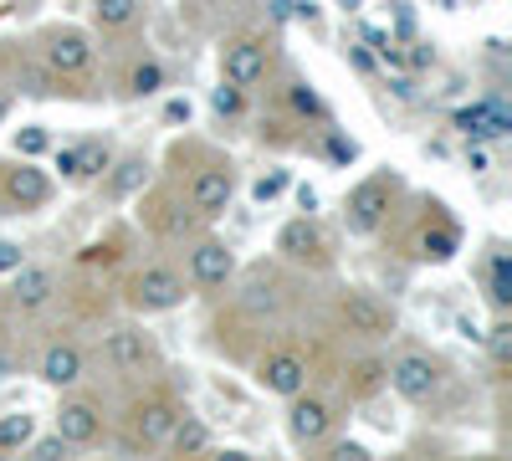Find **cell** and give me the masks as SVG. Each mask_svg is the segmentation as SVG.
Masks as SVG:
<instances>
[{
    "instance_id": "cell-34",
    "label": "cell",
    "mask_w": 512,
    "mask_h": 461,
    "mask_svg": "<svg viewBox=\"0 0 512 461\" xmlns=\"http://www.w3.org/2000/svg\"><path fill=\"white\" fill-rule=\"evenodd\" d=\"M328 446V441H323ZM328 461H369V446H359V441H333L328 446Z\"/></svg>"
},
{
    "instance_id": "cell-28",
    "label": "cell",
    "mask_w": 512,
    "mask_h": 461,
    "mask_svg": "<svg viewBox=\"0 0 512 461\" xmlns=\"http://www.w3.org/2000/svg\"><path fill=\"white\" fill-rule=\"evenodd\" d=\"M31 436H36V415H26V410H11V415H0V456L21 451V446H26Z\"/></svg>"
},
{
    "instance_id": "cell-11",
    "label": "cell",
    "mask_w": 512,
    "mask_h": 461,
    "mask_svg": "<svg viewBox=\"0 0 512 461\" xmlns=\"http://www.w3.org/2000/svg\"><path fill=\"white\" fill-rule=\"evenodd\" d=\"M103 364H108L113 374H149V369H159V344H154V333L139 328V323L108 328V339H103Z\"/></svg>"
},
{
    "instance_id": "cell-20",
    "label": "cell",
    "mask_w": 512,
    "mask_h": 461,
    "mask_svg": "<svg viewBox=\"0 0 512 461\" xmlns=\"http://www.w3.org/2000/svg\"><path fill=\"white\" fill-rule=\"evenodd\" d=\"M456 129L472 139V144H492V139H507V134H512V113H507V103L492 93V98H482V103H472V108H456Z\"/></svg>"
},
{
    "instance_id": "cell-18",
    "label": "cell",
    "mask_w": 512,
    "mask_h": 461,
    "mask_svg": "<svg viewBox=\"0 0 512 461\" xmlns=\"http://www.w3.org/2000/svg\"><path fill=\"white\" fill-rule=\"evenodd\" d=\"M62 441H72L77 451L82 446H98L103 441V431H108V421H103V405L98 400H88V395H72V400H62L57 405V426H52Z\"/></svg>"
},
{
    "instance_id": "cell-26",
    "label": "cell",
    "mask_w": 512,
    "mask_h": 461,
    "mask_svg": "<svg viewBox=\"0 0 512 461\" xmlns=\"http://www.w3.org/2000/svg\"><path fill=\"white\" fill-rule=\"evenodd\" d=\"M282 93H287V108H292L297 118H303V123H328V118H333V113H328V103L318 98V88H313V82H303V77H292Z\"/></svg>"
},
{
    "instance_id": "cell-5",
    "label": "cell",
    "mask_w": 512,
    "mask_h": 461,
    "mask_svg": "<svg viewBox=\"0 0 512 461\" xmlns=\"http://www.w3.org/2000/svg\"><path fill=\"white\" fill-rule=\"evenodd\" d=\"M333 318H338V328H344L349 339H369V344L390 339V333L400 328L395 308L384 298H374L369 287H344V292H338V298H333Z\"/></svg>"
},
{
    "instance_id": "cell-30",
    "label": "cell",
    "mask_w": 512,
    "mask_h": 461,
    "mask_svg": "<svg viewBox=\"0 0 512 461\" xmlns=\"http://www.w3.org/2000/svg\"><path fill=\"white\" fill-rule=\"evenodd\" d=\"M82 267H118L123 262V236H108V241H93V246H82Z\"/></svg>"
},
{
    "instance_id": "cell-10",
    "label": "cell",
    "mask_w": 512,
    "mask_h": 461,
    "mask_svg": "<svg viewBox=\"0 0 512 461\" xmlns=\"http://www.w3.org/2000/svg\"><path fill=\"white\" fill-rule=\"evenodd\" d=\"M93 57H98V47H93L88 31H77V26L41 31V62H47L52 77H88Z\"/></svg>"
},
{
    "instance_id": "cell-12",
    "label": "cell",
    "mask_w": 512,
    "mask_h": 461,
    "mask_svg": "<svg viewBox=\"0 0 512 461\" xmlns=\"http://www.w3.org/2000/svg\"><path fill=\"white\" fill-rule=\"evenodd\" d=\"M308 380H313V364L292 344H277V349H267L262 359H256V385H262L267 395H277V400H292L297 390H308Z\"/></svg>"
},
{
    "instance_id": "cell-7",
    "label": "cell",
    "mask_w": 512,
    "mask_h": 461,
    "mask_svg": "<svg viewBox=\"0 0 512 461\" xmlns=\"http://www.w3.org/2000/svg\"><path fill=\"white\" fill-rule=\"evenodd\" d=\"M185 200L195 205L200 221H221L231 211V200H236V164L221 159V154H205L200 170L185 185Z\"/></svg>"
},
{
    "instance_id": "cell-37",
    "label": "cell",
    "mask_w": 512,
    "mask_h": 461,
    "mask_svg": "<svg viewBox=\"0 0 512 461\" xmlns=\"http://www.w3.org/2000/svg\"><path fill=\"white\" fill-rule=\"evenodd\" d=\"M6 374H16V354H11V349H0V380H6Z\"/></svg>"
},
{
    "instance_id": "cell-36",
    "label": "cell",
    "mask_w": 512,
    "mask_h": 461,
    "mask_svg": "<svg viewBox=\"0 0 512 461\" xmlns=\"http://www.w3.org/2000/svg\"><path fill=\"white\" fill-rule=\"evenodd\" d=\"M323 129H328V123H323ZM328 154H333V159H354V154H359V144H354V139H344V134H333V129H328Z\"/></svg>"
},
{
    "instance_id": "cell-8",
    "label": "cell",
    "mask_w": 512,
    "mask_h": 461,
    "mask_svg": "<svg viewBox=\"0 0 512 461\" xmlns=\"http://www.w3.org/2000/svg\"><path fill=\"white\" fill-rule=\"evenodd\" d=\"M185 282H190L195 292H226V287L236 282V251H231L221 236L200 231V236L190 241V251H185Z\"/></svg>"
},
{
    "instance_id": "cell-9",
    "label": "cell",
    "mask_w": 512,
    "mask_h": 461,
    "mask_svg": "<svg viewBox=\"0 0 512 461\" xmlns=\"http://www.w3.org/2000/svg\"><path fill=\"white\" fill-rule=\"evenodd\" d=\"M221 77L236 88H262L272 77V41L267 36H226L221 41Z\"/></svg>"
},
{
    "instance_id": "cell-16",
    "label": "cell",
    "mask_w": 512,
    "mask_h": 461,
    "mask_svg": "<svg viewBox=\"0 0 512 461\" xmlns=\"http://www.w3.org/2000/svg\"><path fill=\"white\" fill-rule=\"evenodd\" d=\"M0 200H6L11 211H41V205L52 200V175L36 170L31 159H16L0 170Z\"/></svg>"
},
{
    "instance_id": "cell-19",
    "label": "cell",
    "mask_w": 512,
    "mask_h": 461,
    "mask_svg": "<svg viewBox=\"0 0 512 461\" xmlns=\"http://www.w3.org/2000/svg\"><path fill=\"white\" fill-rule=\"evenodd\" d=\"M36 374L52 390H72V385H82V374H88V349H82L77 339H52L36 359Z\"/></svg>"
},
{
    "instance_id": "cell-13",
    "label": "cell",
    "mask_w": 512,
    "mask_h": 461,
    "mask_svg": "<svg viewBox=\"0 0 512 461\" xmlns=\"http://www.w3.org/2000/svg\"><path fill=\"white\" fill-rule=\"evenodd\" d=\"M62 292V277H57V267H47V262H21L16 272H11V282H6V303L11 313H21V318H31V313H41L52 298Z\"/></svg>"
},
{
    "instance_id": "cell-33",
    "label": "cell",
    "mask_w": 512,
    "mask_h": 461,
    "mask_svg": "<svg viewBox=\"0 0 512 461\" xmlns=\"http://www.w3.org/2000/svg\"><path fill=\"white\" fill-rule=\"evenodd\" d=\"M41 149H47V129H36V123H31L26 134H16V154H21V159H31V154H41Z\"/></svg>"
},
{
    "instance_id": "cell-23",
    "label": "cell",
    "mask_w": 512,
    "mask_h": 461,
    "mask_svg": "<svg viewBox=\"0 0 512 461\" xmlns=\"http://www.w3.org/2000/svg\"><path fill=\"white\" fill-rule=\"evenodd\" d=\"M210 446H216V436H210V426L200 421V415L180 410V421H175V431H169L164 451H175V456H210Z\"/></svg>"
},
{
    "instance_id": "cell-14",
    "label": "cell",
    "mask_w": 512,
    "mask_h": 461,
    "mask_svg": "<svg viewBox=\"0 0 512 461\" xmlns=\"http://www.w3.org/2000/svg\"><path fill=\"white\" fill-rule=\"evenodd\" d=\"M333 405L323 400V395H308V390H297L292 400H287V441L297 446V451H318L328 436H333Z\"/></svg>"
},
{
    "instance_id": "cell-3",
    "label": "cell",
    "mask_w": 512,
    "mask_h": 461,
    "mask_svg": "<svg viewBox=\"0 0 512 461\" xmlns=\"http://www.w3.org/2000/svg\"><path fill=\"white\" fill-rule=\"evenodd\" d=\"M400 175H369V180H359L354 190H349V200H344V226H349V236H379L384 226H390V216H395V205H400Z\"/></svg>"
},
{
    "instance_id": "cell-17",
    "label": "cell",
    "mask_w": 512,
    "mask_h": 461,
    "mask_svg": "<svg viewBox=\"0 0 512 461\" xmlns=\"http://www.w3.org/2000/svg\"><path fill=\"white\" fill-rule=\"evenodd\" d=\"M277 251H282V262H297V267H328V241H323V226L313 221V211L292 216L277 231Z\"/></svg>"
},
{
    "instance_id": "cell-6",
    "label": "cell",
    "mask_w": 512,
    "mask_h": 461,
    "mask_svg": "<svg viewBox=\"0 0 512 461\" xmlns=\"http://www.w3.org/2000/svg\"><path fill=\"white\" fill-rule=\"evenodd\" d=\"M384 385H395V395L410 405H431L446 385V364L431 349H400L384 364Z\"/></svg>"
},
{
    "instance_id": "cell-38",
    "label": "cell",
    "mask_w": 512,
    "mask_h": 461,
    "mask_svg": "<svg viewBox=\"0 0 512 461\" xmlns=\"http://www.w3.org/2000/svg\"><path fill=\"white\" fill-rule=\"evenodd\" d=\"M190 118V103H169V123H185Z\"/></svg>"
},
{
    "instance_id": "cell-21",
    "label": "cell",
    "mask_w": 512,
    "mask_h": 461,
    "mask_svg": "<svg viewBox=\"0 0 512 461\" xmlns=\"http://www.w3.org/2000/svg\"><path fill=\"white\" fill-rule=\"evenodd\" d=\"M149 154H123V159H108V170L98 175V185H103V200H113V205H123V200H134L144 185H149Z\"/></svg>"
},
{
    "instance_id": "cell-29",
    "label": "cell",
    "mask_w": 512,
    "mask_h": 461,
    "mask_svg": "<svg viewBox=\"0 0 512 461\" xmlns=\"http://www.w3.org/2000/svg\"><path fill=\"white\" fill-rule=\"evenodd\" d=\"M21 451H26V461H67L77 446H72V441H62V436L52 431V436H31Z\"/></svg>"
},
{
    "instance_id": "cell-1",
    "label": "cell",
    "mask_w": 512,
    "mask_h": 461,
    "mask_svg": "<svg viewBox=\"0 0 512 461\" xmlns=\"http://www.w3.org/2000/svg\"><path fill=\"white\" fill-rule=\"evenodd\" d=\"M180 395L164 390V385H149L123 415V451H164L169 431L180 421Z\"/></svg>"
},
{
    "instance_id": "cell-2",
    "label": "cell",
    "mask_w": 512,
    "mask_h": 461,
    "mask_svg": "<svg viewBox=\"0 0 512 461\" xmlns=\"http://www.w3.org/2000/svg\"><path fill=\"white\" fill-rule=\"evenodd\" d=\"M185 298H190V282H185V272H175L169 262H144V267L128 272V282H123V303L134 313H144V318L175 313Z\"/></svg>"
},
{
    "instance_id": "cell-25",
    "label": "cell",
    "mask_w": 512,
    "mask_h": 461,
    "mask_svg": "<svg viewBox=\"0 0 512 461\" xmlns=\"http://www.w3.org/2000/svg\"><path fill=\"white\" fill-rule=\"evenodd\" d=\"M487 303L497 313L512 308V257H507V246H492V262H487Z\"/></svg>"
},
{
    "instance_id": "cell-27",
    "label": "cell",
    "mask_w": 512,
    "mask_h": 461,
    "mask_svg": "<svg viewBox=\"0 0 512 461\" xmlns=\"http://www.w3.org/2000/svg\"><path fill=\"white\" fill-rule=\"evenodd\" d=\"M144 11V0H93V26L98 31H123L134 26Z\"/></svg>"
},
{
    "instance_id": "cell-4",
    "label": "cell",
    "mask_w": 512,
    "mask_h": 461,
    "mask_svg": "<svg viewBox=\"0 0 512 461\" xmlns=\"http://www.w3.org/2000/svg\"><path fill=\"white\" fill-rule=\"evenodd\" d=\"M205 226H210V221L195 216V205L185 200V190L159 185V190L144 195V231H149L154 241H164V246H190Z\"/></svg>"
},
{
    "instance_id": "cell-22",
    "label": "cell",
    "mask_w": 512,
    "mask_h": 461,
    "mask_svg": "<svg viewBox=\"0 0 512 461\" xmlns=\"http://www.w3.org/2000/svg\"><path fill=\"white\" fill-rule=\"evenodd\" d=\"M108 159H113V149H108L103 139H82V144L57 149V170H62V180H72V185H93V180L108 170Z\"/></svg>"
},
{
    "instance_id": "cell-31",
    "label": "cell",
    "mask_w": 512,
    "mask_h": 461,
    "mask_svg": "<svg viewBox=\"0 0 512 461\" xmlns=\"http://www.w3.org/2000/svg\"><path fill=\"white\" fill-rule=\"evenodd\" d=\"M210 108H216L221 118H241V113H246V88H236V82L221 77V88L210 93Z\"/></svg>"
},
{
    "instance_id": "cell-35",
    "label": "cell",
    "mask_w": 512,
    "mask_h": 461,
    "mask_svg": "<svg viewBox=\"0 0 512 461\" xmlns=\"http://www.w3.org/2000/svg\"><path fill=\"white\" fill-rule=\"evenodd\" d=\"M26 262V251H21V241H0V277H11L16 267Z\"/></svg>"
},
{
    "instance_id": "cell-24",
    "label": "cell",
    "mask_w": 512,
    "mask_h": 461,
    "mask_svg": "<svg viewBox=\"0 0 512 461\" xmlns=\"http://www.w3.org/2000/svg\"><path fill=\"white\" fill-rule=\"evenodd\" d=\"M164 82H169L164 62L159 57H139L134 67L123 72V93L128 98H154V93H164Z\"/></svg>"
},
{
    "instance_id": "cell-15",
    "label": "cell",
    "mask_w": 512,
    "mask_h": 461,
    "mask_svg": "<svg viewBox=\"0 0 512 461\" xmlns=\"http://www.w3.org/2000/svg\"><path fill=\"white\" fill-rule=\"evenodd\" d=\"M420 211H425V221H420V231L410 236V257H420V262H451L456 251H461L456 221L446 216L441 200H420Z\"/></svg>"
},
{
    "instance_id": "cell-32",
    "label": "cell",
    "mask_w": 512,
    "mask_h": 461,
    "mask_svg": "<svg viewBox=\"0 0 512 461\" xmlns=\"http://www.w3.org/2000/svg\"><path fill=\"white\" fill-rule=\"evenodd\" d=\"M282 190H287V175H282V170H272V175H262V180L251 185V195L262 200V205H267V200H277Z\"/></svg>"
},
{
    "instance_id": "cell-40",
    "label": "cell",
    "mask_w": 512,
    "mask_h": 461,
    "mask_svg": "<svg viewBox=\"0 0 512 461\" xmlns=\"http://www.w3.org/2000/svg\"><path fill=\"white\" fill-rule=\"evenodd\" d=\"M0 333H6V318H0Z\"/></svg>"
},
{
    "instance_id": "cell-39",
    "label": "cell",
    "mask_w": 512,
    "mask_h": 461,
    "mask_svg": "<svg viewBox=\"0 0 512 461\" xmlns=\"http://www.w3.org/2000/svg\"><path fill=\"white\" fill-rule=\"evenodd\" d=\"M6 118H11V103H6V98H0V129H6Z\"/></svg>"
}]
</instances>
